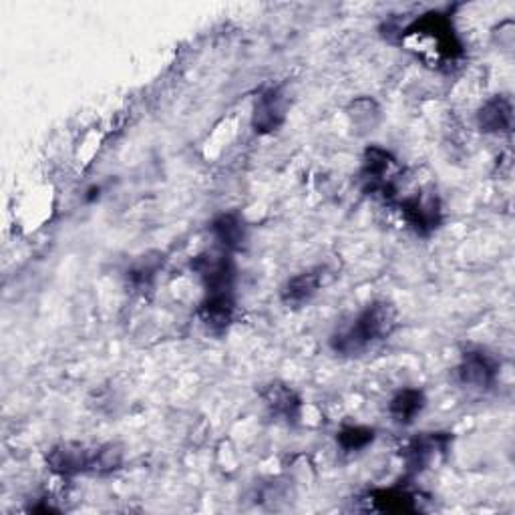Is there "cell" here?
<instances>
[{
	"label": "cell",
	"instance_id": "1",
	"mask_svg": "<svg viewBox=\"0 0 515 515\" xmlns=\"http://www.w3.org/2000/svg\"><path fill=\"white\" fill-rule=\"evenodd\" d=\"M399 324L397 308L387 300H375L365 306L347 326L338 328L328 345L334 355L340 357H363L381 342L389 340Z\"/></svg>",
	"mask_w": 515,
	"mask_h": 515
},
{
	"label": "cell",
	"instance_id": "2",
	"mask_svg": "<svg viewBox=\"0 0 515 515\" xmlns=\"http://www.w3.org/2000/svg\"><path fill=\"white\" fill-rule=\"evenodd\" d=\"M47 465L61 477L109 475L123 465V449L115 443L89 447L77 441H65L47 453Z\"/></svg>",
	"mask_w": 515,
	"mask_h": 515
},
{
	"label": "cell",
	"instance_id": "3",
	"mask_svg": "<svg viewBox=\"0 0 515 515\" xmlns=\"http://www.w3.org/2000/svg\"><path fill=\"white\" fill-rule=\"evenodd\" d=\"M401 176V167L397 159L383 147H369L363 157L361 180L371 194H381L391 200L397 194V180Z\"/></svg>",
	"mask_w": 515,
	"mask_h": 515
},
{
	"label": "cell",
	"instance_id": "4",
	"mask_svg": "<svg viewBox=\"0 0 515 515\" xmlns=\"http://www.w3.org/2000/svg\"><path fill=\"white\" fill-rule=\"evenodd\" d=\"M457 377L459 383L469 389L487 391L499 377V361L485 349H469L461 357Z\"/></svg>",
	"mask_w": 515,
	"mask_h": 515
},
{
	"label": "cell",
	"instance_id": "5",
	"mask_svg": "<svg viewBox=\"0 0 515 515\" xmlns=\"http://www.w3.org/2000/svg\"><path fill=\"white\" fill-rule=\"evenodd\" d=\"M194 272L204 282L206 292H232L236 280V266L230 252H208L194 260Z\"/></svg>",
	"mask_w": 515,
	"mask_h": 515
},
{
	"label": "cell",
	"instance_id": "6",
	"mask_svg": "<svg viewBox=\"0 0 515 515\" xmlns=\"http://www.w3.org/2000/svg\"><path fill=\"white\" fill-rule=\"evenodd\" d=\"M330 280L326 266H314L290 276L280 288V298L288 308L306 306Z\"/></svg>",
	"mask_w": 515,
	"mask_h": 515
},
{
	"label": "cell",
	"instance_id": "7",
	"mask_svg": "<svg viewBox=\"0 0 515 515\" xmlns=\"http://www.w3.org/2000/svg\"><path fill=\"white\" fill-rule=\"evenodd\" d=\"M399 210L407 224L421 236L431 234L441 224V204L435 194H413L399 202Z\"/></svg>",
	"mask_w": 515,
	"mask_h": 515
},
{
	"label": "cell",
	"instance_id": "8",
	"mask_svg": "<svg viewBox=\"0 0 515 515\" xmlns=\"http://www.w3.org/2000/svg\"><path fill=\"white\" fill-rule=\"evenodd\" d=\"M234 316H236L234 290L232 292H206V298L198 310V318L210 334H214V336L226 334L234 322Z\"/></svg>",
	"mask_w": 515,
	"mask_h": 515
},
{
	"label": "cell",
	"instance_id": "9",
	"mask_svg": "<svg viewBox=\"0 0 515 515\" xmlns=\"http://www.w3.org/2000/svg\"><path fill=\"white\" fill-rule=\"evenodd\" d=\"M286 111H288L286 93L280 87H270L264 93H260V97L256 99L252 125L258 133L276 131L284 123Z\"/></svg>",
	"mask_w": 515,
	"mask_h": 515
},
{
	"label": "cell",
	"instance_id": "10",
	"mask_svg": "<svg viewBox=\"0 0 515 515\" xmlns=\"http://www.w3.org/2000/svg\"><path fill=\"white\" fill-rule=\"evenodd\" d=\"M268 413L284 423H296L302 415V399L284 383H270L260 391Z\"/></svg>",
	"mask_w": 515,
	"mask_h": 515
},
{
	"label": "cell",
	"instance_id": "11",
	"mask_svg": "<svg viewBox=\"0 0 515 515\" xmlns=\"http://www.w3.org/2000/svg\"><path fill=\"white\" fill-rule=\"evenodd\" d=\"M449 437L443 433H423L415 437L409 447L405 449L407 467L413 471L427 469L439 455H443L449 447Z\"/></svg>",
	"mask_w": 515,
	"mask_h": 515
},
{
	"label": "cell",
	"instance_id": "12",
	"mask_svg": "<svg viewBox=\"0 0 515 515\" xmlns=\"http://www.w3.org/2000/svg\"><path fill=\"white\" fill-rule=\"evenodd\" d=\"M477 125L483 133L501 135L513 127V105L507 95H495L477 111Z\"/></svg>",
	"mask_w": 515,
	"mask_h": 515
},
{
	"label": "cell",
	"instance_id": "13",
	"mask_svg": "<svg viewBox=\"0 0 515 515\" xmlns=\"http://www.w3.org/2000/svg\"><path fill=\"white\" fill-rule=\"evenodd\" d=\"M212 232H214V238L220 242V246L226 252L242 250L248 240V228H246L242 216L236 212L220 214L212 222Z\"/></svg>",
	"mask_w": 515,
	"mask_h": 515
},
{
	"label": "cell",
	"instance_id": "14",
	"mask_svg": "<svg viewBox=\"0 0 515 515\" xmlns=\"http://www.w3.org/2000/svg\"><path fill=\"white\" fill-rule=\"evenodd\" d=\"M427 407L425 393L421 389H401L389 403V415L397 425H413L415 419Z\"/></svg>",
	"mask_w": 515,
	"mask_h": 515
},
{
	"label": "cell",
	"instance_id": "15",
	"mask_svg": "<svg viewBox=\"0 0 515 515\" xmlns=\"http://www.w3.org/2000/svg\"><path fill=\"white\" fill-rule=\"evenodd\" d=\"M375 507L379 511H391V513H411V511H419V503H417V495L401 489V487H393V489H383V491H375L371 495Z\"/></svg>",
	"mask_w": 515,
	"mask_h": 515
},
{
	"label": "cell",
	"instance_id": "16",
	"mask_svg": "<svg viewBox=\"0 0 515 515\" xmlns=\"http://www.w3.org/2000/svg\"><path fill=\"white\" fill-rule=\"evenodd\" d=\"M336 441L342 449L349 453L363 451L375 441V431L371 427H363V425H347L338 431Z\"/></svg>",
	"mask_w": 515,
	"mask_h": 515
},
{
	"label": "cell",
	"instance_id": "17",
	"mask_svg": "<svg viewBox=\"0 0 515 515\" xmlns=\"http://www.w3.org/2000/svg\"><path fill=\"white\" fill-rule=\"evenodd\" d=\"M351 119L355 125L359 127H365V129H371L377 125L379 117H381V111L377 107V103L373 99H357L353 105H351ZM373 131V129H371Z\"/></svg>",
	"mask_w": 515,
	"mask_h": 515
},
{
	"label": "cell",
	"instance_id": "18",
	"mask_svg": "<svg viewBox=\"0 0 515 515\" xmlns=\"http://www.w3.org/2000/svg\"><path fill=\"white\" fill-rule=\"evenodd\" d=\"M159 270V260H151V258H145L141 262H137L129 272H127V278L131 280V284L139 290L143 288H149L153 278H155V272Z\"/></svg>",
	"mask_w": 515,
	"mask_h": 515
}]
</instances>
